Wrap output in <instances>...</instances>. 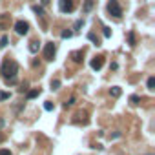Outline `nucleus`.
Segmentation results:
<instances>
[{
  "label": "nucleus",
  "mask_w": 155,
  "mask_h": 155,
  "mask_svg": "<svg viewBox=\"0 0 155 155\" xmlns=\"http://www.w3.org/2000/svg\"><path fill=\"white\" fill-rule=\"evenodd\" d=\"M17 73H18V64L13 58H9V57L4 58L2 60V66H0V75H2V79L8 84H15Z\"/></svg>",
  "instance_id": "obj_1"
},
{
  "label": "nucleus",
  "mask_w": 155,
  "mask_h": 155,
  "mask_svg": "<svg viewBox=\"0 0 155 155\" xmlns=\"http://www.w3.org/2000/svg\"><path fill=\"white\" fill-rule=\"evenodd\" d=\"M108 11H110V15H113L115 18L122 17V8L119 6L117 0H110V2H108Z\"/></svg>",
  "instance_id": "obj_2"
},
{
  "label": "nucleus",
  "mask_w": 155,
  "mask_h": 155,
  "mask_svg": "<svg viewBox=\"0 0 155 155\" xmlns=\"http://www.w3.org/2000/svg\"><path fill=\"white\" fill-rule=\"evenodd\" d=\"M55 53H57V46L53 42H48L44 46V58L48 60V62H51V60L55 58Z\"/></svg>",
  "instance_id": "obj_3"
},
{
  "label": "nucleus",
  "mask_w": 155,
  "mask_h": 155,
  "mask_svg": "<svg viewBox=\"0 0 155 155\" xmlns=\"http://www.w3.org/2000/svg\"><path fill=\"white\" fill-rule=\"evenodd\" d=\"M58 9L62 13H71L75 9V0H58Z\"/></svg>",
  "instance_id": "obj_4"
},
{
  "label": "nucleus",
  "mask_w": 155,
  "mask_h": 155,
  "mask_svg": "<svg viewBox=\"0 0 155 155\" xmlns=\"http://www.w3.org/2000/svg\"><path fill=\"white\" fill-rule=\"evenodd\" d=\"M11 22H13V18H11L9 13H2V15H0V29H2V31L9 29Z\"/></svg>",
  "instance_id": "obj_5"
},
{
  "label": "nucleus",
  "mask_w": 155,
  "mask_h": 155,
  "mask_svg": "<svg viewBox=\"0 0 155 155\" xmlns=\"http://www.w3.org/2000/svg\"><path fill=\"white\" fill-rule=\"evenodd\" d=\"M15 31L18 33V35H28L29 24H28V22H24V20H17V22H15Z\"/></svg>",
  "instance_id": "obj_6"
},
{
  "label": "nucleus",
  "mask_w": 155,
  "mask_h": 155,
  "mask_svg": "<svg viewBox=\"0 0 155 155\" xmlns=\"http://www.w3.org/2000/svg\"><path fill=\"white\" fill-rule=\"evenodd\" d=\"M102 66H104V57L102 55H99V57H93L91 58V68L93 70H100V68H102Z\"/></svg>",
  "instance_id": "obj_7"
},
{
  "label": "nucleus",
  "mask_w": 155,
  "mask_h": 155,
  "mask_svg": "<svg viewBox=\"0 0 155 155\" xmlns=\"http://www.w3.org/2000/svg\"><path fill=\"white\" fill-rule=\"evenodd\" d=\"M73 122H77V124H80V122H82V124H88V122H90L88 113H86V111H79L77 115H75V119H73Z\"/></svg>",
  "instance_id": "obj_8"
},
{
  "label": "nucleus",
  "mask_w": 155,
  "mask_h": 155,
  "mask_svg": "<svg viewBox=\"0 0 155 155\" xmlns=\"http://www.w3.org/2000/svg\"><path fill=\"white\" fill-rule=\"evenodd\" d=\"M82 57H84V51H82V49L71 53V58H73V62H75V64H80V62H82Z\"/></svg>",
  "instance_id": "obj_9"
},
{
  "label": "nucleus",
  "mask_w": 155,
  "mask_h": 155,
  "mask_svg": "<svg viewBox=\"0 0 155 155\" xmlns=\"http://www.w3.org/2000/svg\"><path fill=\"white\" fill-rule=\"evenodd\" d=\"M88 40H91V42L95 44V46H100V38H99V37H97L93 31H90V33H88Z\"/></svg>",
  "instance_id": "obj_10"
},
{
  "label": "nucleus",
  "mask_w": 155,
  "mask_h": 155,
  "mask_svg": "<svg viewBox=\"0 0 155 155\" xmlns=\"http://www.w3.org/2000/svg\"><path fill=\"white\" fill-rule=\"evenodd\" d=\"M38 48H40V42H38V40H31V42H29V51H31V53H37Z\"/></svg>",
  "instance_id": "obj_11"
},
{
  "label": "nucleus",
  "mask_w": 155,
  "mask_h": 155,
  "mask_svg": "<svg viewBox=\"0 0 155 155\" xmlns=\"http://www.w3.org/2000/svg\"><path fill=\"white\" fill-rule=\"evenodd\" d=\"M120 93H122V90H120L119 86H113L111 90H110V95H111V97H115V99H117V97H120Z\"/></svg>",
  "instance_id": "obj_12"
},
{
  "label": "nucleus",
  "mask_w": 155,
  "mask_h": 155,
  "mask_svg": "<svg viewBox=\"0 0 155 155\" xmlns=\"http://www.w3.org/2000/svg\"><path fill=\"white\" fill-rule=\"evenodd\" d=\"M33 11H35V13H37V17H40V18H44V15H46L42 6H33Z\"/></svg>",
  "instance_id": "obj_13"
},
{
  "label": "nucleus",
  "mask_w": 155,
  "mask_h": 155,
  "mask_svg": "<svg viewBox=\"0 0 155 155\" xmlns=\"http://www.w3.org/2000/svg\"><path fill=\"white\" fill-rule=\"evenodd\" d=\"M38 95H40V90H38V88H35V90L28 91V99H35V97H38Z\"/></svg>",
  "instance_id": "obj_14"
},
{
  "label": "nucleus",
  "mask_w": 155,
  "mask_h": 155,
  "mask_svg": "<svg viewBox=\"0 0 155 155\" xmlns=\"http://www.w3.org/2000/svg\"><path fill=\"white\" fill-rule=\"evenodd\" d=\"M91 8H93V0H86V2H84V13L91 11Z\"/></svg>",
  "instance_id": "obj_15"
},
{
  "label": "nucleus",
  "mask_w": 155,
  "mask_h": 155,
  "mask_svg": "<svg viewBox=\"0 0 155 155\" xmlns=\"http://www.w3.org/2000/svg\"><path fill=\"white\" fill-rule=\"evenodd\" d=\"M146 84H148V90H155V77H150Z\"/></svg>",
  "instance_id": "obj_16"
},
{
  "label": "nucleus",
  "mask_w": 155,
  "mask_h": 155,
  "mask_svg": "<svg viewBox=\"0 0 155 155\" xmlns=\"http://www.w3.org/2000/svg\"><path fill=\"white\" fill-rule=\"evenodd\" d=\"M53 108H55V104L49 102V100H48V102H44V110L46 111H53Z\"/></svg>",
  "instance_id": "obj_17"
},
{
  "label": "nucleus",
  "mask_w": 155,
  "mask_h": 155,
  "mask_svg": "<svg viewBox=\"0 0 155 155\" xmlns=\"http://www.w3.org/2000/svg\"><path fill=\"white\" fill-rule=\"evenodd\" d=\"M60 37H62V38H71V37H73V31H70V29H64Z\"/></svg>",
  "instance_id": "obj_18"
},
{
  "label": "nucleus",
  "mask_w": 155,
  "mask_h": 155,
  "mask_svg": "<svg viewBox=\"0 0 155 155\" xmlns=\"http://www.w3.org/2000/svg\"><path fill=\"white\" fill-rule=\"evenodd\" d=\"M128 42H130V46H135V35L133 33H128Z\"/></svg>",
  "instance_id": "obj_19"
},
{
  "label": "nucleus",
  "mask_w": 155,
  "mask_h": 155,
  "mask_svg": "<svg viewBox=\"0 0 155 155\" xmlns=\"http://www.w3.org/2000/svg\"><path fill=\"white\" fill-rule=\"evenodd\" d=\"M130 102H131V104H139V102H140V97H139V95H131V97H130Z\"/></svg>",
  "instance_id": "obj_20"
},
{
  "label": "nucleus",
  "mask_w": 155,
  "mask_h": 155,
  "mask_svg": "<svg viewBox=\"0 0 155 155\" xmlns=\"http://www.w3.org/2000/svg\"><path fill=\"white\" fill-rule=\"evenodd\" d=\"M60 88V80H51V90H58Z\"/></svg>",
  "instance_id": "obj_21"
},
{
  "label": "nucleus",
  "mask_w": 155,
  "mask_h": 155,
  "mask_svg": "<svg viewBox=\"0 0 155 155\" xmlns=\"http://www.w3.org/2000/svg\"><path fill=\"white\" fill-rule=\"evenodd\" d=\"M6 46H8V37H2V38H0V48H6Z\"/></svg>",
  "instance_id": "obj_22"
},
{
  "label": "nucleus",
  "mask_w": 155,
  "mask_h": 155,
  "mask_svg": "<svg viewBox=\"0 0 155 155\" xmlns=\"http://www.w3.org/2000/svg\"><path fill=\"white\" fill-rule=\"evenodd\" d=\"M73 104H75V97H71L68 102H64V108H70V106H73Z\"/></svg>",
  "instance_id": "obj_23"
},
{
  "label": "nucleus",
  "mask_w": 155,
  "mask_h": 155,
  "mask_svg": "<svg viewBox=\"0 0 155 155\" xmlns=\"http://www.w3.org/2000/svg\"><path fill=\"white\" fill-rule=\"evenodd\" d=\"M9 99V93L8 91H2V93H0V100H8Z\"/></svg>",
  "instance_id": "obj_24"
},
{
  "label": "nucleus",
  "mask_w": 155,
  "mask_h": 155,
  "mask_svg": "<svg viewBox=\"0 0 155 155\" xmlns=\"http://www.w3.org/2000/svg\"><path fill=\"white\" fill-rule=\"evenodd\" d=\"M104 37H111V31H110V28H104Z\"/></svg>",
  "instance_id": "obj_25"
},
{
  "label": "nucleus",
  "mask_w": 155,
  "mask_h": 155,
  "mask_svg": "<svg viewBox=\"0 0 155 155\" xmlns=\"http://www.w3.org/2000/svg\"><path fill=\"white\" fill-rule=\"evenodd\" d=\"M0 155H11V152H9V150H4V148H2V150H0Z\"/></svg>",
  "instance_id": "obj_26"
},
{
  "label": "nucleus",
  "mask_w": 155,
  "mask_h": 155,
  "mask_svg": "<svg viewBox=\"0 0 155 155\" xmlns=\"http://www.w3.org/2000/svg\"><path fill=\"white\" fill-rule=\"evenodd\" d=\"M82 24H84V20H77V22H75V28H80Z\"/></svg>",
  "instance_id": "obj_27"
},
{
  "label": "nucleus",
  "mask_w": 155,
  "mask_h": 155,
  "mask_svg": "<svg viewBox=\"0 0 155 155\" xmlns=\"http://www.w3.org/2000/svg\"><path fill=\"white\" fill-rule=\"evenodd\" d=\"M117 137H120V131H115V133L111 135V139H117Z\"/></svg>",
  "instance_id": "obj_28"
},
{
  "label": "nucleus",
  "mask_w": 155,
  "mask_h": 155,
  "mask_svg": "<svg viewBox=\"0 0 155 155\" xmlns=\"http://www.w3.org/2000/svg\"><path fill=\"white\" fill-rule=\"evenodd\" d=\"M4 124H6V122H4V119L0 117V130H2V128H4Z\"/></svg>",
  "instance_id": "obj_29"
},
{
  "label": "nucleus",
  "mask_w": 155,
  "mask_h": 155,
  "mask_svg": "<svg viewBox=\"0 0 155 155\" xmlns=\"http://www.w3.org/2000/svg\"><path fill=\"white\" fill-rule=\"evenodd\" d=\"M49 4V0H42V6H48Z\"/></svg>",
  "instance_id": "obj_30"
}]
</instances>
